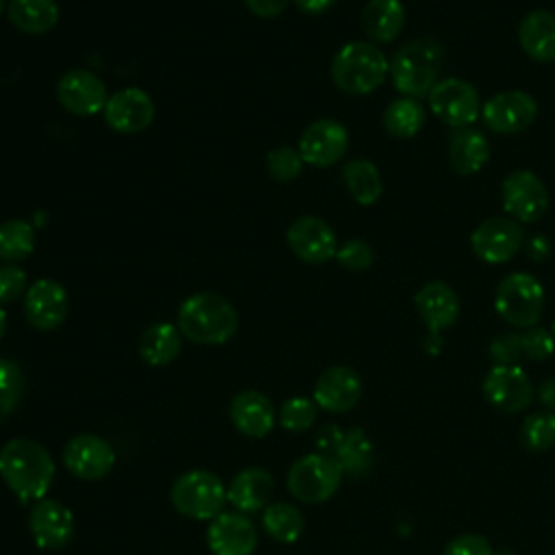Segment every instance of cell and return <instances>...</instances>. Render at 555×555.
Here are the masks:
<instances>
[{
	"label": "cell",
	"instance_id": "cell-1",
	"mask_svg": "<svg viewBox=\"0 0 555 555\" xmlns=\"http://www.w3.org/2000/svg\"><path fill=\"white\" fill-rule=\"evenodd\" d=\"M56 475L50 451L30 438H13L0 447V477L22 503L46 496Z\"/></svg>",
	"mask_w": 555,
	"mask_h": 555
},
{
	"label": "cell",
	"instance_id": "cell-2",
	"mask_svg": "<svg viewBox=\"0 0 555 555\" xmlns=\"http://www.w3.org/2000/svg\"><path fill=\"white\" fill-rule=\"evenodd\" d=\"M444 48L431 37H418L403 43L388 61V74L399 93L408 98H427L440 80L444 67Z\"/></svg>",
	"mask_w": 555,
	"mask_h": 555
},
{
	"label": "cell",
	"instance_id": "cell-3",
	"mask_svg": "<svg viewBox=\"0 0 555 555\" xmlns=\"http://www.w3.org/2000/svg\"><path fill=\"white\" fill-rule=\"evenodd\" d=\"M238 327L234 306L217 293L204 291L186 297L178 308V330L199 345H223Z\"/></svg>",
	"mask_w": 555,
	"mask_h": 555
},
{
	"label": "cell",
	"instance_id": "cell-4",
	"mask_svg": "<svg viewBox=\"0 0 555 555\" xmlns=\"http://www.w3.org/2000/svg\"><path fill=\"white\" fill-rule=\"evenodd\" d=\"M388 74V59L375 46L366 41L345 43L332 59V82L349 95H366L375 91Z\"/></svg>",
	"mask_w": 555,
	"mask_h": 555
},
{
	"label": "cell",
	"instance_id": "cell-5",
	"mask_svg": "<svg viewBox=\"0 0 555 555\" xmlns=\"http://www.w3.org/2000/svg\"><path fill=\"white\" fill-rule=\"evenodd\" d=\"M169 496L178 514L191 520H212L223 512L228 488L215 473L191 468L173 481Z\"/></svg>",
	"mask_w": 555,
	"mask_h": 555
},
{
	"label": "cell",
	"instance_id": "cell-6",
	"mask_svg": "<svg viewBox=\"0 0 555 555\" xmlns=\"http://www.w3.org/2000/svg\"><path fill=\"white\" fill-rule=\"evenodd\" d=\"M343 466L334 455L327 453H308L295 460L286 475L288 492L308 505L325 503L334 496L343 481Z\"/></svg>",
	"mask_w": 555,
	"mask_h": 555
},
{
	"label": "cell",
	"instance_id": "cell-7",
	"mask_svg": "<svg viewBox=\"0 0 555 555\" xmlns=\"http://www.w3.org/2000/svg\"><path fill=\"white\" fill-rule=\"evenodd\" d=\"M494 308L509 325L533 327L544 312V288L531 273H509L496 286Z\"/></svg>",
	"mask_w": 555,
	"mask_h": 555
},
{
	"label": "cell",
	"instance_id": "cell-8",
	"mask_svg": "<svg viewBox=\"0 0 555 555\" xmlns=\"http://www.w3.org/2000/svg\"><path fill=\"white\" fill-rule=\"evenodd\" d=\"M431 113L453 128H464L481 115L479 91L462 78H440L427 95Z\"/></svg>",
	"mask_w": 555,
	"mask_h": 555
},
{
	"label": "cell",
	"instance_id": "cell-9",
	"mask_svg": "<svg viewBox=\"0 0 555 555\" xmlns=\"http://www.w3.org/2000/svg\"><path fill=\"white\" fill-rule=\"evenodd\" d=\"M503 208L518 223H533L548 210V191L544 182L527 169L512 171L501 186Z\"/></svg>",
	"mask_w": 555,
	"mask_h": 555
},
{
	"label": "cell",
	"instance_id": "cell-10",
	"mask_svg": "<svg viewBox=\"0 0 555 555\" xmlns=\"http://www.w3.org/2000/svg\"><path fill=\"white\" fill-rule=\"evenodd\" d=\"M538 117V102L520 89L499 91L481 106V119L492 132L516 134L527 130Z\"/></svg>",
	"mask_w": 555,
	"mask_h": 555
},
{
	"label": "cell",
	"instance_id": "cell-11",
	"mask_svg": "<svg viewBox=\"0 0 555 555\" xmlns=\"http://www.w3.org/2000/svg\"><path fill=\"white\" fill-rule=\"evenodd\" d=\"M486 399L505 414L522 412L533 401V384L518 364H494L481 384Z\"/></svg>",
	"mask_w": 555,
	"mask_h": 555
},
{
	"label": "cell",
	"instance_id": "cell-12",
	"mask_svg": "<svg viewBox=\"0 0 555 555\" xmlns=\"http://www.w3.org/2000/svg\"><path fill=\"white\" fill-rule=\"evenodd\" d=\"M522 228L512 217H490L470 234L475 256L490 264H501L514 258L522 245Z\"/></svg>",
	"mask_w": 555,
	"mask_h": 555
},
{
	"label": "cell",
	"instance_id": "cell-13",
	"mask_svg": "<svg viewBox=\"0 0 555 555\" xmlns=\"http://www.w3.org/2000/svg\"><path fill=\"white\" fill-rule=\"evenodd\" d=\"M65 468L78 479H102L115 466V451L108 440L95 434H78L63 449Z\"/></svg>",
	"mask_w": 555,
	"mask_h": 555
},
{
	"label": "cell",
	"instance_id": "cell-14",
	"mask_svg": "<svg viewBox=\"0 0 555 555\" xmlns=\"http://www.w3.org/2000/svg\"><path fill=\"white\" fill-rule=\"evenodd\" d=\"M28 529L39 548L56 551L74 538V514L67 505L54 499H39L28 512Z\"/></svg>",
	"mask_w": 555,
	"mask_h": 555
},
{
	"label": "cell",
	"instance_id": "cell-15",
	"mask_svg": "<svg viewBox=\"0 0 555 555\" xmlns=\"http://www.w3.org/2000/svg\"><path fill=\"white\" fill-rule=\"evenodd\" d=\"M61 106L78 117H91L104 111L108 93L106 85L89 69H69L56 82Z\"/></svg>",
	"mask_w": 555,
	"mask_h": 555
},
{
	"label": "cell",
	"instance_id": "cell-16",
	"mask_svg": "<svg viewBox=\"0 0 555 555\" xmlns=\"http://www.w3.org/2000/svg\"><path fill=\"white\" fill-rule=\"evenodd\" d=\"M286 243L299 260L310 264L327 262L336 256L338 249L334 230L314 215L297 217L286 230Z\"/></svg>",
	"mask_w": 555,
	"mask_h": 555
},
{
	"label": "cell",
	"instance_id": "cell-17",
	"mask_svg": "<svg viewBox=\"0 0 555 555\" xmlns=\"http://www.w3.org/2000/svg\"><path fill=\"white\" fill-rule=\"evenodd\" d=\"M349 145V134L336 119H317L299 137V154L304 163L330 167L338 163Z\"/></svg>",
	"mask_w": 555,
	"mask_h": 555
},
{
	"label": "cell",
	"instance_id": "cell-18",
	"mask_svg": "<svg viewBox=\"0 0 555 555\" xmlns=\"http://www.w3.org/2000/svg\"><path fill=\"white\" fill-rule=\"evenodd\" d=\"M212 555H251L258 544L254 522L241 512H221L206 529Z\"/></svg>",
	"mask_w": 555,
	"mask_h": 555
},
{
	"label": "cell",
	"instance_id": "cell-19",
	"mask_svg": "<svg viewBox=\"0 0 555 555\" xmlns=\"http://www.w3.org/2000/svg\"><path fill=\"white\" fill-rule=\"evenodd\" d=\"M67 308H69L67 291L56 280H50V278L37 280L26 291V299H24L26 321L41 332H50L59 327L67 317Z\"/></svg>",
	"mask_w": 555,
	"mask_h": 555
},
{
	"label": "cell",
	"instance_id": "cell-20",
	"mask_svg": "<svg viewBox=\"0 0 555 555\" xmlns=\"http://www.w3.org/2000/svg\"><path fill=\"white\" fill-rule=\"evenodd\" d=\"M154 113L156 108L152 98L139 87H128L108 95L104 106L106 124L121 134H134L145 130L152 124Z\"/></svg>",
	"mask_w": 555,
	"mask_h": 555
},
{
	"label": "cell",
	"instance_id": "cell-21",
	"mask_svg": "<svg viewBox=\"0 0 555 555\" xmlns=\"http://www.w3.org/2000/svg\"><path fill=\"white\" fill-rule=\"evenodd\" d=\"M362 397L360 375L345 364H334L325 369L314 384V403L325 412H349Z\"/></svg>",
	"mask_w": 555,
	"mask_h": 555
},
{
	"label": "cell",
	"instance_id": "cell-22",
	"mask_svg": "<svg viewBox=\"0 0 555 555\" xmlns=\"http://www.w3.org/2000/svg\"><path fill=\"white\" fill-rule=\"evenodd\" d=\"M414 304L431 336H438L442 330L451 327L460 317L457 293L440 280L423 284L414 295Z\"/></svg>",
	"mask_w": 555,
	"mask_h": 555
},
{
	"label": "cell",
	"instance_id": "cell-23",
	"mask_svg": "<svg viewBox=\"0 0 555 555\" xmlns=\"http://www.w3.org/2000/svg\"><path fill=\"white\" fill-rule=\"evenodd\" d=\"M232 425L247 438H264L275 425L271 399L260 390H243L230 403Z\"/></svg>",
	"mask_w": 555,
	"mask_h": 555
},
{
	"label": "cell",
	"instance_id": "cell-24",
	"mask_svg": "<svg viewBox=\"0 0 555 555\" xmlns=\"http://www.w3.org/2000/svg\"><path fill=\"white\" fill-rule=\"evenodd\" d=\"M273 494V477L260 466L238 470L228 486V503L241 514L264 509Z\"/></svg>",
	"mask_w": 555,
	"mask_h": 555
},
{
	"label": "cell",
	"instance_id": "cell-25",
	"mask_svg": "<svg viewBox=\"0 0 555 555\" xmlns=\"http://www.w3.org/2000/svg\"><path fill=\"white\" fill-rule=\"evenodd\" d=\"M518 41L533 61H555V13L544 9L529 11L518 24Z\"/></svg>",
	"mask_w": 555,
	"mask_h": 555
},
{
	"label": "cell",
	"instance_id": "cell-26",
	"mask_svg": "<svg viewBox=\"0 0 555 555\" xmlns=\"http://www.w3.org/2000/svg\"><path fill=\"white\" fill-rule=\"evenodd\" d=\"M449 165L460 176L477 173L490 158V143L475 128H455L449 134Z\"/></svg>",
	"mask_w": 555,
	"mask_h": 555
},
{
	"label": "cell",
	"instance_id": "cell-27",
	"mask_svg": "<svg viewBox=\"0 0 555 555\" xmlns=\"http://www.w3.org/2000/svg\"><path fill=\"white\" fill-rule=\"evenodd\" d=\"M405 24V9L401 0H369L362 11V28L369 39L390 43L399 37Z\"/></svg>",
	"mask_w": 555,
	"mask_h": 555
},
{
	"label": "cell",
	"instance_id": "cell-28",
	"mask_svg": "<svg viewBox=\"0 0 555 555\" xmlns=\"http://www.w3.org/2000/svg\"><path fill=\"white\" fill-rule=\"evenodd\" d=\"M182 349V334L178 325L154 323L139 338V356L150 366L171 364Z\"/></svg>",
	"mask_w": 555,
	"mask_h": 555
},
{
	"label": "cell",
	"instance_id": "cell-29",
	"mask_svg": "<svg viewBox=\"0 0 555 555\" xmlns=\"http://www.w3.org/2000/svg\"><path fill=\"white\" fill-rule=\"evenodd\" d=\"M9 22L28 35H43L59 22L56 0H9Z\"/></svg>",
	"mask_w": 555,
	"mask_h": 555
},
{
	"label": "cell",
	"instance_id": "cell-30",
	"mask_svg": "<svg viewBox=\"0 0 555 555\" xmlns=\"http://www.w3.org/2000/svg\"><path fill=\"white\" fill-rule=\"evenodd\" d=\"M343 182L349 191V195L362 204V206H371L379 199L382 195V176L377 171V167L366 160V158H356L349 160L347 165H343Z\"/></svg>",
	"mask_w": 555,
	"mask_h": 555
},
{
	"label": "cell",
	"instance_id": "cell-31",
	"mask_svg": "<svg viewBox=\"0 0 555 555\" xmlns=\"http://www.w3.org/2000/svg\"><path fill=\"white\" fill-rule=\"evenodd\" d=\"M382 124L390 137L410 139L416 137L425 124V108L416 98H397L392 100L382 117Z\"/></svg>",
	"mask_w": 555,
	"mask_h": 555
},
{
	"label": "cell",
	"instance_id": "cell-32",
	"mask_svg": "<svg viewBox=\"0 0 555 555\" xmlns=\"http://www.w3.org/2000/svg\"><path fill=\"white\" fill-rule=\"evenodd\" d=\"M373 442L364 429L353 427L345 431L334 457L347 475H364L373 466Z\"/></svg>",
	"mask_w": 555,
	"mask_h": 555
},
{
	"label": "cell",
	"instance_id": "cell-33",
	"mask_svg": "<svg viewBox=\"0 0 555 555\" xmlns=\"http://www.w3.org/2000/svg\"><path fill=\"white\" fill-rule=\"evenodd\" d=\"M262 525L269 538L282 544H293L304 533V516L301 512L291 503H271L264 507Z\"/></svg>",
	"mask_w": 555,
	"mask_h": 555
},
{
	"label": "cell",
	"instance_id": "cell-34",
	"mask_svg": "<svg viewBox=\"0 0 555 555\" xmlns=\"http://www.w3.org/2000/svg\"><path fill=\"white\" fill-rule=\"evenodd\" d=\"M35 249V230L22 219L0 223V258L9 264L28 258Z\"/></svg>",
	"mask_w": 555,
	"mask_h": 555
},
{
	"label": "cell",
	"instance_id": "cell-35",
	"mask_svg": "<svg viewBox=\"0 0 555 555\" xmlns=\"http://www.w3.org/2000/svg\"><path fill=\"white\" fill-rule=\"evenodd\" d=\"M520 442L531 453L548 451L555 444V414L542 410L525 416L520 425Z\"/></svg>",
	"mask_w": 555,
	"mask_h": 555
},
{
	"label": "cell",
	"instance_id": "cell-36",
	"mask_svg": "<svg viewBox=\"0 0 555 555\" xmlns=\"http://www.w3.org/2000/svg\"><path fill=\"white\" fill-rule=\"evenodd\" d=\"M26 390V377L17 362L0 358V423H4L20 405Z\"/></svg>",
	"mask_w": 555,
	"mask_h": 555
},
{
	"label": "cell",
	"instance_id": "cell-37",
	"mask_svg": "<svg viewBox=\"0 0 555 555\" xmlns=\"http://www.w3.org/2000/svg\"><path fill=\"white\" fill-rule=\"evenodd\" d=\"M317 410L319 405L314 403V399L308 397H291L280 405V414L278 421L284 429L288 431H306L312 427V423L317 421Z\"/></svg>",
	"mask_w": 555,
	"mask_h": 555
},
{
	"label": "cell",
	"instance_id": "cell-38",
	"mask_svg": "<svg viewBox=\"0 0 555 555\" xmlns=\"http://www.w3.org/2000/svg\"><path fill=\"white\" fill-rule=\"evenodd\" d=\"M304 158L299 150H293L288 145L275 147L267 154V171L278 182H291L301 173Z\"/></svg>",
	"mask_w": 555,
	"mask_h": 555
},
{
	"label": "cell",
	"instance_id": "cell-39",
	"mask_svg": "<svg viewBox=\"0 0 555 555\" xmlns=\"http://www.w3.org/2000/svg\"><path fill=\"white\" fill-rule=\"evenodd\" d=\"M520 336V351H522V358H529V360H548L555 351V336L553 332L540 327V325H533V327H527Z\"/></svg>",
	"mask_w": 555,
	"mask_h": 555
},
{
	"label": "cell",
	"instance_id": "cell-40",
	"mask_svg": "<svg viewBox=\"0 0 555 555\" xmlns=\"http://www.w3.org/2000/svg\"><path fill=\"white\" fill-rule=\"evenodd\" d=\"M334 258L347 271H366L373 262V247L366 241L351 238L336 249Z\"/></svg>",
	"mask_w": 555,
	"mask_h": 555
},
{
	"label": "cell",
	"instance_id": "cell-41",
	"mask_svg": "<svg viewBox=\"0 0 555 555\" xmlns=\"http://www.w3.org/2000/svg\"><path fill=\"white\" fill-rule=\"evenodd\" d=\"M488 351H490V358L494 360V364H518V360L522 358L520 336L514 332L501 334L490 343Z\"/></svg>",
	"mask_w": 555,
	"mask_h": 555
},
{
	"label": "cell",
	"instance_id": "cell-42",
	"mask_svg": "<svg viewBox=\"0 0 555 555\" xmlns=\"http://www.w3.org/2000/svg\"><path fill=\"white\" fill-rule=\"evenodd\" d=\"M26 291V273L17 264L0 267V304H9L22 297Z\"/></svg>",
	"mask_w": 555,
	"mask_h": 555
},
{
	"label": "cell",
	"instance_id": "cell-43",
	"mask_svg": "<svg viewBox=\"0 0 555 555\" xmlns=\"http://www.w3.org/2000/svg\"><path fill=\"white\" fill-rule=\"evenodd\" d=\"M442 555H494L490 542L479 533H462L447 542Z\"/></svg>",
	"mask_w": 555,
	"mask_h": 555
},
{
	"label": "cell",
	"instance_id": "cell-44",
	"mask_svg": "<svg viewBox=\"0 0 555 555\" xmlns=\"http://www.w3.org/2000/svg\"><path fill=\"white\" fill-rule=\"evenodd\" d=\"M343 436H345V431H343L338 425L327 423V425H323V427L317 431V436H314V447H317L319 453L334 455L336 449H338V444H340V440H343Z\"/></svg>",
	"mask_w": 555,
	"mask_h": 555
},
{
	"label": "cell",
	"instance_id": "cell-45",
	"mask_svg": "<svg viewBox=\"0 0 555 555\" xmlns=\"http://www.w3.org/2000/svg\"><path fill=\"white\" fill-rule=\"evenodd\" d=\"M243 2L258 17H275L288 7V0H243Z\"/></svg>",
	"mask_w": 555,
	"mask_h": 555
},
{
	"label": "cell",
	"instance_id": "cell-46",
	"mask_svg": "<svg viewBox=\"0 0 555 555\" xmlns=\"http://www.w3.org/2000/svg\"><path fill=\"white\" fill-rule=\"evenodd\" d=\"M538 401L546 408V412L555 414V377H546L538 386Z\"/></svg>",
	"mask_w": 555,
	"mask_h": 555
},
{
	"label": "cell",
	"instance_id": "cell-47",
	"mask_svg": "<svg viewBox=\"0 0 555 555\" xmlns=\"http://www.w3.org/2000/svg\"><path fill=\"white\" fill-rule=\"evenodd\" d=\"M336 0H295L297 9L304 11V13H310V15H319V13H325L330 7H334Z\"/></svg>",
	"mask_w": 555,
	"mask_h": 555
},
{
	"label": "cell",
	"instance_id": "cell-48",
	"mask_svg": "<svg viewBox=\"0 0 555 555\" xmlns=\"http://www.w3.org/2000/svg\"><path fill=\"white\" fill-rule=\"evenodd\" d=\"M548 251H551V245H548L546 238H542V236L531 238V243H529V256H531V260H544V258L548 256Z\"/></svg>",
	"mask_w": 555,
	"mask_h": 555
},
{
	"label": "cell",
	"instance_id": "cell-49",
	"mask_svg": "<svg viewBox=\"0 0 555 555\" xmlns=\"http://www.w3.org/2000/svg\"><path fill=\"white\" fill-rule=\"evenodd\" d=\"M4 332H7V312H4V308L0 304V338L4 336Z\"/></svg>",
	"mask_w": 555,
	"mask_h": 555
},
{
	"label": "cell",
	"instance_id": "cell-50",
	"mask_svg": "<svg viewBox=\"0 0 555 555\" xmlns=\"http://www.w3.org/2000/svg\"><path fill=\"white\" fill-rule=\"evenodd\" d=\"M494 555H514V553H512V551H507V548H505V551H499V553H494Z\"/></svg>",
	"mask_w": 555,
	"mask_h": 555
},
{
	"label": "cell",
	"instance_id": "cell-51",
	"mask_svg": "<svg viewBox=\"0 0 555 555\" xmlns=\"http://www.w3.org/2000/svg\"><path fill=\"white\" fill-rule=\"evenodd\" d=\"M4 11V0H0V13Z\"/></svg>",
	"mask_w": 555,
	"mask_h": 555
},
{
	"label": "cell",
	"instance_id": "cell-52",
	"mask_svg": "<svg viewBox=\"0 0 555 555\" xmlns=\"http://www.w3.org/2000/svg\"><path fill=\"white\" fill-rule=\"evenodd\" d=\"M551 332H553V336H555V321H553V330H551Z\"/></svg>",
	"mask_w": 555,
	"mask_h": 555
}]
</instances>
